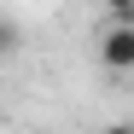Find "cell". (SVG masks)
Instances as JSON below:
<instances>
[{"label":"cell","mask_w":134,"mask_h":134,"mask_svg":"<svg viewBox=\"0 0 134 134\" xmlns=\"http://www.w3.org/2000/svg\"><path fill=\"white\" fill-rule=\"evenodd\" d=\"M0 53H18V18L0 24Z\"/></svg>","instance_id":"3957f363"},{"label":"cell","mask_w":134,"mask_h":134,"mask_svg":"<svg viewBox=\"0 0 134 134\" xmlns=\"http://www.w3.org/2000/svg\"><path fill=\"white\" fill-rule=\"evenodd\" d=\"M99 134H134V122H105Z\"/></svg>","instance_id":"277c9868"},{"label":"cell","mask_w":134,"mask_h":134,"mask_svg":"<svg viewBox=\"0 0 134 134\" xmlns=\"http://www.w3.org/2000/svg\"><path fill=\"white\" fill-rule=\"evenodd\" d=\"M99 64H105V70H117V76H128V70H134V29L111 24V29L99 35Z\"/></svg>","instance_id":"6da1fadb"},{"label":"cell","mask_w":134,"mask_h":134,"mask_svg":"<svg viewBox=\"0 0 134 134\" xmlns=\"http://www.w3.org/2000/svg\"><path fill=\"white\" fill-rule=\"evenodd\" d=\"M99 6L111 12V24H122V29H134V0H99Z\"/></svg>","instance_id":"7a4b0ae2"}]
</instances>
